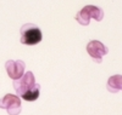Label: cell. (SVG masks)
<instances>
[{
  "instance_id": "obj_1",
  "label": "cell",
  "mask_w": 122,
  "mask_h": 115,
  "mask_svg": "<svg viewBox=\"0 0 122 115\" xmlns=\"http://www.w3.org/2000/svg\"><path fill=\"white\" fill-rule=\"evenodd\" d=\"M14 88L20 97L27 102H34L39 97L40 86L36 82V78L32 71H27L23 78L14 81Z\"/></svg>"
},
{
  "instance_id": "obj_2",
  "label": "cell",
  "mask_w": 122,
  "mask_h": 115,
  "mask_svg": "<svg viewBox=\"0 0 122 115\" xmlns=\"http://www.w3.org/2000/svg\"><path fill=\"white\" fill-rule=\"evenodd\" d=\"M20 32H21V43L27 46L38 45L43 39V33L40 28L32 23L23 24Z\"/></svg>"
},
{
  "instance_id": "obj_3",
  "label": "cell",
  "mask_w": 122,
  "mask_h": 115,
  "mask_svg": "<svg viewBox=\"0 0 122 115\" xmlns=\"http://www.w3.org/2000/svg\"><path fill=\"white\" fill-rule=\"evenodd\" d=\"M75 18H76V21H77L79 24L88 26L90 18H94L95 21L100 22V21L104 18V11H103L101 9H99L98 6L87 5V6H84L82 10H79Z\"/></svg>"
},
{
  "instance_id": "obj_4",
  "label": "cell",
  "mask_w": 122,
  "mask_h": 115,
  "mask_svg": "<svg viewBox=\"0 0 122 115\" xmlns=\"http://www.w3.org/2000/svg\"><path fill=\"white\" fill-rule=\"evenodd\" d=\"M0 108L6 109L9 115H18L21 113V99L15 95H5L0 99Z\"/></svg>"
},
{
  "instance_id": "obj_5",
  "label": "cell",
  "mask_w": 122,
  "mask_h": 115,
  "mask_svg": "<svg viewBox=\"0 0 122 115\" xmlns=\"http://www.w3.org/2000/svg\"><path fill=\"white\" fill-rule=\"evenodd\" d=\"M87 52L97 63H100L103 57L107 55L109 49L103 43H100L99 40H90L87 45Z\"/></svg>"
},
{
  "instance_id": "obj_6",
  "label": "cell",
  "mask_w": 122,
  "mask_h": 115,
  "mask_svg": "<svg viewBox=\"0 0 122 115\" xmlns=\"http://www.w3.org/2000/svg\"><path fill=\"white\" fill-rule=\"evenodd\" d=\"M25 67H26L25 62L20 61V59L18 61H7L5 63V68H6V71H7L9 76L15 81L20 80L23 76Z\"/></svg>"
},
{
  "instance_id": "obj_7",
  "label": "cell",
  "mask_w": 122,
  "mask_h": 115,
  "mask_svg": "<svg viewBox=\"0 0 122 115\" xmlns=\"http://www.w3.org/2000/svg\"><path fill=\"white\" fill-rule=\"evenodd\" d=\"M107 91L111 93H117L122 91V75H112L107 80Z\"/></svg>"
}]
</instances>
